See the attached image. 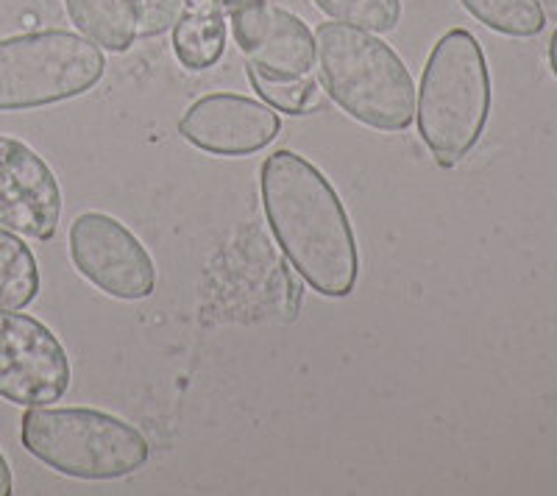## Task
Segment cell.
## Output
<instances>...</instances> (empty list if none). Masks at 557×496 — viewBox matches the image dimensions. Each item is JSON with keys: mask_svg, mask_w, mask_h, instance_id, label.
<instances>
[{"mask_svg": "<svg viewBox=\"0 0 557 496\" xmlns=\"http://www.w3.org/2000/svg\"><path fill=\"white\" fill-rule=\"evenodd\" d=\"M260 190L271 232L307 285L330 299L355 290L360 274L355 230L330 178L282 148L262 162Z\"/></svg>", "mask_w": 557, "mask_h": 496, "instance_id": "1", "label": "cell"}, {"mask_svg": "<svg viewBox=\"0 0 557 496\" xmlns=\"http://www.w3.org/2000/svg\"><path fill=\"white\" fill-rule=\"evenodd\" d=\"M321 82L332 101L380 132H405L416 117V84L401 57L366 28L321 23L315 32Z\"/></svg>", "mask_w": 557, "mask_h": 496, "instance_id": "2", "label": "cell"}, {"mask_svg": "<svg viewBox=\"0 0 557 496\" xmlns=\"http://www.w3.org/2000/svg\"><path fill=\"white\" fill-rule=\"evenodd\" d=\"M491 112V76L474 34L451 28L437 39L418 87V134L437 165L469 157Z\"/></svg>", "mask_w": 557, "mask_h": 496, "instance_id": "3", "label": "cell"}, {"mask_svg": "<svg viewBox=\"0 0 557 496\" xmlns=\"http://www.w3.org/2000/svg\"><path fill=\"white\" fill-rule=\"evenodd\" d=\"M28 455L73 480H121L148 463L137 426L92 408H28L20 426Z\"/></svg>", "mask_w": 557, "mask_h": 496, "instance_id": "4", "label": "cell"}, {"mask_svg": "<svg viewBox=\"0 0 557 496\" xmlns=\"http://www.w3.org/2000/svg\"><path fill=\"white\" fill-rule=\"evenodd\" d=\"M107 73L101 48L73 32L0 39V112L51 107L96 87Z\"/></svg>", "mask_w": 557, "mask_h": 496, "instance_id": "5", "label": "cell"}, {"mask_svg": "<svg viewBox=\"0 0 557 496\" xmlns=\"http://www.w3.org/2000/svg\"><path fill=\"white\" fill-rule=\"evenodd\" d=\"M70 260L84 280L112 299H148L157 287V268L148 248L126 230V223L103 212H84L73 221Z\"/></svg>", "mask_w": 557, "mask_h": 496, "instance_id": "6", "label": "cell"}, {"mask_svg": "<svg viewBox=\"0 0 557 496\" xmlns=\"http://www.w3.org/2000/svg\"><path fill=\"white\" fill-rule=\"evenodd\" d=\"M70 388V360L59 337L23 312H0V396L20 408H45Z\"/></svg>", "mask_w": 557, "mask_h": 496, "instance_id": "7", "label": "cell"}, {"mask_svg": "<svg viewBox=\"0 0 557 496\" xmlns=\"http://www.w3.org/2000/svg\"><path fill=\"white\" fill-rule=\"evenodd\" d=\"M248 71L265 78H301L315 67V39L307 23L271 0H221Z\"/></svg>", "mask_w": 557, "mask_h": 496, "instance_id": "8", "label": "cell"}, {"mask_svg": "<svg viewBox=\"0 0 557 496\" xmlns=\"http://www.w3.org/2000/svg\"><path fill=\"white\" fill-rule=\"evenodd\" d=\"M62 218V187L51 165L26 142L0 134V226L51 240Z\"/></svg>", "mask_w": 557, "mask_h": 496, "instance_id": "9", "label": "cell"}, {"mask_svg": "<svg viewBox=\"0 0 557 496\" xmlns=\"http://www.w3.org/2000/svg\"><path fill=\"white\" fill-rule=\"evenodd\" d=\"M276 109L257 98L215 92L193 103L178 121V134L212 157H248L278 137Z\"/></svg>", "mask_w": 557, "mask_h": 496, "instance_id": "10", "label": "cell"}, {"mask_svg": "<svg viewBox=\"0 0 557 496\" xmlns=\"http://www.w3.org/2000/svg\"><path fill=\"white\" fill-rule=\"evenodd\" d=\"M226 48V12L221 0H184L173 23V53L187 71L215 67Z\"/></svg>", "mask_w": 557, "mask_h": 496, "instance_id": "11", "label": "cell"}, {"mask_svg": "<svg viewBox=\"0 0 557 496\" xmlns=\"http://www.w3.org/2000/svg\"><path fill=\"white\" fill-rule=\"evenodd\" d=\"M73 26L98 48L128 51L137 39V12L132 0H64Z\"/></svg>", "mask_w": 557, "mask_h": 496, "instance_id": "12", "label": "cell"}, {"mask_svg": "<svg viewBox=\"0 0 557 496\" xmlns=\"http://www.w3.org/2000/svg\"><path fill=\"white\" fill-rule=\"evenodd\" d=\"M37 257L12 230L0 226V312L23 310L37 299Z\"/></svg>", "mask_w": 557, "mask_h": 496, "instance_id": "13", "label": "cell"}, {"mask_svg": "<svg viewBox=\"0 0 557 496\" xmlns=\"http://www.w3.org/2000/svg\"><path fill=\"white\" fill-rule=\"evenodd\" d=\"M460 3L482 26L505 37H535L546 26L541 0H460Z\"/></svg>", "mask_w": 557, "mask_h": 496, "instance_id": "14", "label": "cell"}, {"mask_svg": "<svg viewBox=\"0 0 557 496\" xmlns=\"http://www.w3.org/2000/svg\"><path fill=\"white\" fill-rule=\"evenodd\" d=\"M315 7L337 23L366 28L371 34L393 32L401 20V0H315Z\"/></svg>", "mask_w": 557, "mask_h": 496, "instance_id": "15", "label": "cell"}, {"mask_svg": "<svg viewBox=\"0 0 557 496\" xmlns=\"http://www.w3.org/2000/svg\"><path fill=\"white\" fill-rule=\"evenodd\" d=\"M248 78H251L253 89L260 92L262 101L268 107H273L276 112H287V115H307L312 109L321 107V89H318V82L310 76L301 78H265L260 73L248 71Z\"/></svg>", "mask_w": 557, "mask_h": 496, "instance_id": "16", "label": "cell"}, {"mask_svg": "<svg viewBox=\"0 0 557 496\" xmlns=\"http://www.w3.org/2000/svg\"><path fill=\"white\" fill-rule=\"evenodd\" d=\"M137 12V37H159L182 14L184 0H132Z\"/></svg>", "mask_w": 557, "mask_h": 496, "instance_id": "17", "label": "cell"}, {"mask_svg": "<svg viewBox=\"0 0 557 496\" xmlns=\"http://www.w3.org/2000/svg\"><path fill=\"white\" fill-rule=\"evenodd\" d=\"M14 488V480H12V469H9L7 458L0 452V496H9Z\"/></svg>", "mask_w": 557, "mask_h": 496, "instance_id": "18", "label": "cell"}, {"mask_svg": "<svg viewBox=\"0 0 557 496\" xmlns=\"http://www.w3.org/2000/svg\"><path fill=\"white\" fill-rule=\"evenodd\" d=\"M549 64H552V73L557 76V28L549 39Z\"/></svg>", "mask_w": 557, "mask_h": 496, "instance_id": "19", "label": "cell"}]
</instances>
